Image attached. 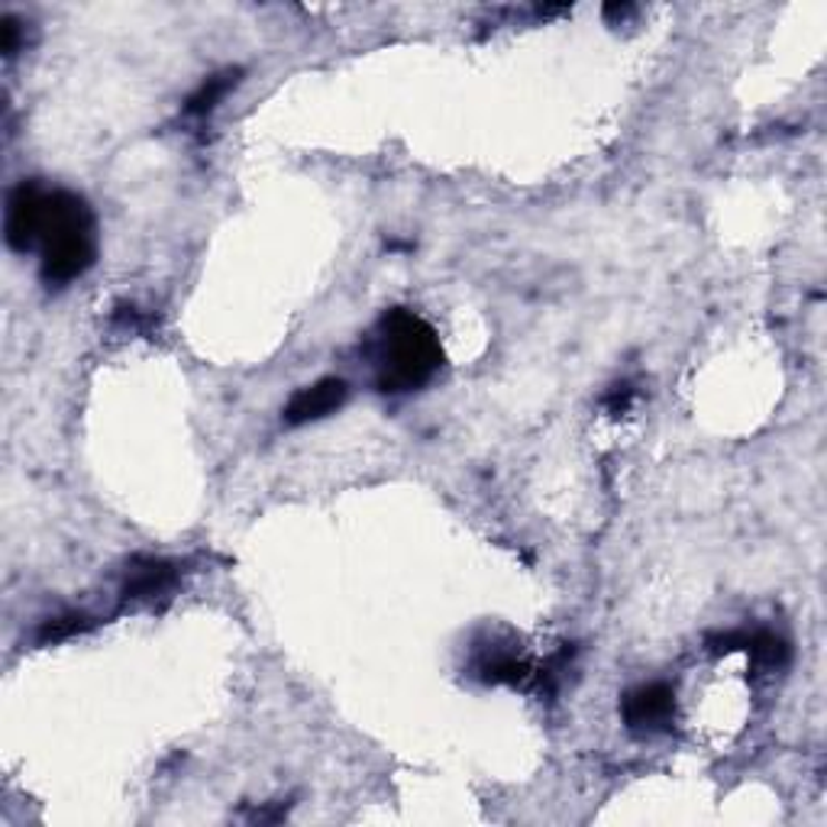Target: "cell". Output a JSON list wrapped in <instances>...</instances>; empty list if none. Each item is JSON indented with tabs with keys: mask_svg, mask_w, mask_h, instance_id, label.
Masks as SVG:
<instances>
[{
	"mask_svg": "<svg viewBox=\"0 0 827 827\" xmlns=\"http://www.w3.org/2000/svg\"><path fill=\"white\" fill-rule=\"evenodd\" d=\"M378 388L401 395L417 391L443 366V349L433 327L408 307H391L378 320Z\"/></svg>",
	"mask_w": 827,
	"mask_h": 827,
	"instance_id": "cell-1",
	"label": "cell"
},
{
	"mask_svg": "<svg viewBox=\"0 0 827 827\" xmlns=\"http://www.w3.org/2000/svg\"><path fill=\"white\" fill-rule=\"evenodd\" d=\"M42 278L45 285H72L81 278L98 256L94 214L72 191H52L49 214L42 226Z\"/></svg>",
	"mask_w": 827,
	"mask_h": 827,
	"instance_id": "cell-2",
	"label": "cell"
},
{
	"mask_svg": "<svg viewBox=\"0 0 827 827\" xmlns=\"http://www.w3.org/2000/svg\"><path fill=\"white\" fill-rule=\"evenodd\" d=\"M49 197L39 182H20L7 197V214H3V236L13 253H30L42 239V226L49 214Z\"/></svg>",
	"mask_w": 827,
	"mask_h": 827,
	"instance_id": "cell-3",
	"label": "cell"
},
{
	"mask_svg": "<svg viewBox=\"0 0 827 827\" xmlns=\"http://www.w3.org/2000/svg\"><path fill=\"white\" fill-rule=\"evenodd\" d=\"M621 715L627 731L634 734H656L666 731L676 717V692L666 682H650L624 695Z\"/></svg>",
	"mask_w": 827,
	"mask_h": 827,
	"instance_id": "cell-4",
	"label": "cell"
},
{
	"mask_svg": "<svg viewBox=\"0 0 827 827\" xmlns=\"http://www.w3.org/2000/svg\"><path fill=\"white\" fill-rule=\"evenodd\" d=\"M349 398V385L343 378H320L317 385H307L302 388L288 408H285V423L292 427H304V423H314V420H324L330 414H337Z\"/></svg>",
	"mask_w": 827,
	"mask_h": 827,
	"instance_id": "cell-5",
	"label": "cell"
},
{
	"mask_svg": "<svg viewBox=\"0 0 827 827\" xmlns=\"http://www.w3.org/2000/svg\"><path fill=\"white\" fill-rule=\"evenodd\" d=\"M175 585V569L162 560H140L130 565V575L123 582V599L126 602H150L165 595Z\"/></svg>",
	"mask_w": 827,
	"mask_h": 827,
	"instance_id": "cell-6",
	"label": "cell"
},
{
	"mask_svg": "<svg viewBox=\"0 0 827 827\" xmlns=\"http://www.w3.org/2000/svg\"><path fill=\"white\" fill-rule=\"evenodd\" d=\"M741 650L751 653V660L763 670H779L789 660V643L776 634L756 631V634H741Z\"/></svg>",
	"mask_w": 827,
	"mask_h": 827,
	"instance_id": "cell-7",
	"label": "cell"
},
{
	"mask_svg": "<svg viewBox=\"0 0 827 827\" xmlns=\"http://www.w3.org/2000/svg\"><path fill=\"white\" fill-rule=\"evenodd\" d=\"M236 81H239V72L236 69H226V72H221V75H211L194 94H191V101H188V113H194V116H204V113H211L221 101H224L226 94L236 88Z\"/></svg>",
	"mask_w": 827,
	"mask_h": 827,
	"instance_id": "cell-8",
	"label": "cell"
},
{
	"mask_svg": "<svg viewBox=\"0 0 827 827\" xmlns=\"http://www.w3.org/2000/svg\"><path fill=\"white\" fill-rule=\"evenodd\" d=\"M88 624H84V617L81 614H69V617H59V621H49L42 631H39V640L42 643H49V640H62V637H72L78 631H84Z\"/></svg>",
	"mask_w": 827,
	"mask_h": 827,
	"instance_id": "cell-9",
	"label": "cell"
},
{
	"mask_svg": "<svg viewBox=\"0 0 827 827\" xmlns=\"http://www.w3.org/2000/svg\"><path fill=\"white\" fill-rule=\"evenodd\" d=\"M23 42V23L17 17H3V55H17Z\"/></svg>",
	"mask_w": 827,
	"mask_h": 827,
	"instance_id": "cell-10",
	"label": "cell"
},
{
	"mask_svg": "<svg viewBox=\"0 0 827 827\" xmlns=\"http://www.w3.org/2000/svg\"><path fill=\"white\" fill-rule=\"evenodd\" d=\"M631 398H634V388H631V385H614V391L604 398V408L611 414H621L631 405Z\"/></svg>",
	"mask_w": 827,
	"mask_h": 827,
	"instance_id": "cell-11",
	"label": "cell"
},
{
	"mask_svg": "<svg viewBox=\"0 0 827 827\" xmlns=\"http://www.w3.org/2000/svg\"><path fill=\"white\" fill-rule=\"evenodd\" d=\"M627 13H634L631 3H621V7H617V3H608V7H604V17H627Z\"/></svg>",
	"mask_w": 827,
	"mask_h": 827,
	"instance_id": "cell-12",
	"label": "cell"
}]
</instances>
